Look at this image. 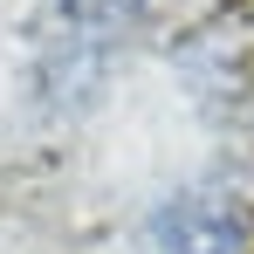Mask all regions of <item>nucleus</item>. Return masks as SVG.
Here are the masks:
<instances>
[{
	"mask_svg": "<svg viewBox=\"0 0 254 254\" xmlns=\"http://www.w3.org/2000/svg\"><path fill=\"white\" fill-rule=\"evenodd\" d=\"M248 234L254 220L241 206V192H227V186H186L144 220L151 254H241Z\"/></svg>",
	"mask_w": 254,
	"mask_h": 254,
	"instance_id": "nucleus-1",
	"label": "nucleus"
},
{
	"mask_svg": "<svg viewBox=\"0 0 254 254\" xmlns=\"http://www.w3.org/2000/svg\"><path fill=\"white\" fill-rule=\"evenodd\" d=\"M130 0H55V21H62V35L69 42H103L117 21H124Z\"/></svg>",
	"mask_w": 254,
	"mask_h": 254,
	"instance_id": "nucleus-2",
	"label": "nucleus"
}]
</instances>
